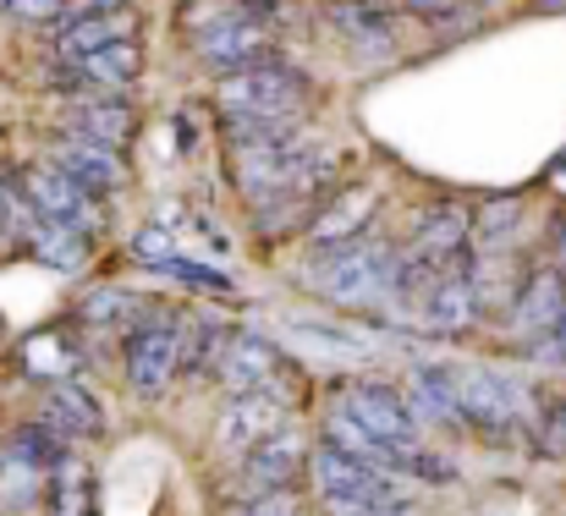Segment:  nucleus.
Returning <instances> with one entry per match:
<instances>
[{
    "instance_id": "cd10ccee",
    "label": "nucleus",
    "mask_w": 566,
    "mask_h": 516,
    "mask_svg": "<svg viewBox=\"0 0 566 516\" xmlns=\"http://www.w3.org/2000/svg\"><path fill=\"white\" fill-rule=\"evenodd\" d=\"M539 445L551 456H566V401H556L545 418H539Z\"/></svg>"
},
{
    "instance_id": "f3484780",
    "label": "nucleus",
    "mask_w": 566,
    "mask_h": 516,
    "mask_svg": "<svg viewBox=\"0 0 566 516\" xmlns=\"http://www.w3.org/2000/svg\"><path fill=\"white\" fill-rule=\"evenodd\" d=\"M379 209V187L375 181H358V187H347L342 198H331L314 220H308V231H314V248H325V242H353V236H369V220H375Z\"/></svg>"
},
{
    "instance_id": "2eb2a0df",
    "label": "nucleus",
    "mask_w": 566,
    "mask_h": 516,
    "mask_svg": "<svg viewBox=\"0 0 566 516\" xmlns=\"http://www.w3.org/2000/svg\"><path fill=\"white\" fill-rule=\"evenodd\" d=\"M72 72V83H83L88 94H116V88H133L144 77V50L138 39H116L105 50H88L77 61H61Z\"/></svg>"
},
{
    "instance_id": "0eeeda50",
    "label": "nucleus",
    "mask_w": 566,
    "mask_h": 516,
    "mask_svg": "<svg viewBox=\"0 0 566 516\" xmlns=\"http://www.w3.org/2000/svg\"><path fill=\"white\" fill-rule=\"evenodd\" d=\"M22 198L39 209V220H61V225H77V231H88V236L105 231V203H99V192H94L88 181H77L66 166H55V160L22 171Z\"/></svg>"
},
{
    "instance_id": "1a4fd4ad",
    "label": "nucleus",
    "mask_w": 566,
    "mask_h": 516,
    "mask_svg": "<svg viewBox=\"0 0 566 516\" xmlns=\"http://www.w3.org/2000/svg\"><path fill=\"white\" fill-rule=\"evenodd\" d=\"M336 412H347L353 423H364L369 434L390 440V445H407L418 451V407L412 396H401L396 385H379V379H364V385H347Z\"/></svg>"
},
{
    "instance_id": "aec40b11",
    "label": "nucleus",
    "mask_w": 566,
    "mask_h": 516,
    "mask_svg": "<svg viewBox=\"0 0 566 516\" xmlns=\"http://www.w3.org/2000/svg\"><path fill=\"white\" fill-rule=\"evenodd\" d=\"M55 33V55L61 61H77V55H88V50H105V44H116V39H133V11L122 6V11H94V17H77V22H66V28H50Z\"/></svg>"
},
{
    "instance_id": "72a5a7b5",
    "label": "nucleus",
    "mask_w": 566,
    "mask_h": 516,
    "mask_svg": "<svg viewBox=\"0 0 566 516\" xmlns=\"http://www.w3.org/2000/svg\"><path fill=\"white\" fill-rule=\"evenodd\" d=\"M0 6H11V0H0Z\"/></svg>"
},
{
    "instance_id": "bb28decb",
    "label": "nucleus",
    "mask_w": 566,
    "mask_h": 516,
    "mask_svg": "<svg viewBox=\"0 0 566 516\" xmlns=\"http://www.w3.org/2000/svg\"><path fill=\"white\" fill-rule=\"evenodd\" d=\"M133 253H138L149 270H166L171 259H182V242H177V231H171V225H160V220H155V225H144V231L133 236Z\"/></svg>"
},
{
    "instance_id": "a878e982",
    "label": "nucleus",
    "mask_w": 566,
    "mask_h": 516,
    "mask_svg": "<svg viewBox=\"0 0 566 516\" xmlns=\"http://www.w3.org/2000/svg\"><path fill=\"white\" fill-rule=\"evenodd\" d=\"M149 308L133 297V292H122V286H105V292H94V297H83V325H94V330H111V325H133L138 330V319H144ZM127 330V336H133Z\"/></svg>"
},
{
    "instance_id": "9b49d317",
    "label": "nucleus",
    "mask_w": 566,
    "mask_h": 516,
    "mask_svg": "<svg viewBox=\"0 0 566 516\" xmlns=\"http://www.w3.org/2000/svg\"><path fill=\"white\" fill-rule=\"evenodd\" d=\"M286 429V401L275 396V390H242V396H231L226 407H220V418H214V445L226 451V456H248L253 445H264L270 434H281Z\"/></svg>"
},
{
    "instance_id": "473e14b6",
    "label": "nucleus",
    "mask_w": 566,
    "mask_h": 516,
    "mask_svg": "<svg viewBox=\"0 0 566 516\" xmlns=\"http://www.w3.org/2000/svg\"><path fill=\"white\" fill-rule=\"evenodd\" d=\"M534 6H545V11H566V0H534Z\"/></svg>"
},
{
    "instance_id": "39448f33",
    "label": "nucleus",
    "mask_w": 566,
    "mask_h": 516,
    "mask_svg": "<svg viewBox=\"0 0 566 516\" xmlns=\"http://www.w3.org/2000/svg\"><path fill=\"white\" fill-rule=\"evenodd\" d=\"M479 314V292H473V275L468 264H446V270H429V275H412L407 281V303H401V319H412L418 330L429 336H462Z\"/></svg>"
},
{
    "instance_id": "f03ea898",
    "label": "nucleus",
    "mask_w": 566,
    "mask_h": 516,
    "mask_svg": "<svg viewBox=\"0 0 566 516\" xmlns=\"http://www.w3.org/2000/svg\"><path fill=\"white\" fill-rule=\"evenodd\" d=\"M182 28H188L198 61L214 72H237V66L275 55V22L253 0H198L182 17Z\"/></svg>"
},
{
    "instance_id": "20e7f679",
    "label": "nucleus",
    "mask_w": 566,
    "mask_h": 516,
    "mask_svg": "<svg viewBox=\"0 0 566 516\" xmlns=\"http://www.w3.org/2000/svg\"><path fill=\"white\" fill-rule=\"evenodd\" d=\"M308 473H314V489L331 506H407V495H412L396 467H379L369 456H353V451H342L331 440L314 451Z\"/></svg>"
},
{
    "instance_id": "7ed1b4c3",
    "label": "nucleus",
    "mask_w": 566,
    "mask_h": 516,
    "mask_svg": "<svg viewBox=\"0 0 566 516\" xmlns=\"http://www.w3.org/2000/svg\"><path fill=\"white\" fill-rule=\"evenodd\" d=\"M214 99H220L226 122H303V110H308V77L292 61L264 55L253 66L220 72Z\"/></svg>"
},
{
    "instance_id": "6e6552de",
    "label": "nucleus",
    "mask_w": 566,
    "mask_h": 516,
    "mask_svg": "<svg viewBox=\"0 0 566 516\" xmlns=\"http://www.w3.org/2000/svg\"><path fill=\"white\" fill-rule=\"evenodd\" d=\"M457 401H462V423H473L479 434H517L528 418V396L517 379H506L501 368H457Z\"/></svg>"
},
{
    "instance_id": "412c9836",
    "label": "nucleus",
    "mask_w": 566,
    "mask_h": 516,
    "mask_svg": "<svg viewBox=\"0 0 566 516\" xmlns=\"http://www.w3.org/2000/svg\"><path fill=\"white\" fill-rule=\"evenodd\" d=\"M88 248H94V236L77 231V225H61V220H39V231H33V242H28V253H33L44 270H61V275H77V270L88 264Z\"/></svg>"
},
{
    "instance_id": "2f4dec72",
    "label": "nucleus",
    "mask_w": 566,
    "mask_h": 516,
    "mask_svg": "<svg viewBox=\"0 0 566 516\" xmlns=\"http://www.w3.org/2000/svg\"><path fill=\"white\" fill-rule=\"evenodd\" d=\"M331 516H407L401 506H331Z\"/></svg>"
},
{
    "instance_id": "5701e85b",
    "label": "nucleus",
    "mask_w": 566,
    "mask_h": 516,
    "mask_svg": "<svg viewBox=\"0 0 566 516\" xmlns=\"http://www.w3.org/2000/svg\"><path fill=\"white\" fill-rule=\"evenodd\" d=\"M407 396H412L418 418H434V423H462V401H457V368H418Z\"/></svg>"
},
{
    "instance_id": "4468645a",
    "label": "nucleus",
    "mask_w": 566,
    "mask_h": 516,
    "mask_svg": "<svg viewBox=\"0 0 566 516\" xmlns=\"http://www.w3.org/2000/svg\"><path fill=\"white\" fill-rule=\"evenodd\" d=\"M566 319V275L556 264H539V270H528L523 275V286H517V303H512V325H517V336L534 346H545L556 330H562Z\"/></svg>"
},
{
    "instance_id": "393cba45",
    "label": "nucleus",
    "mask_w": 566,
    "mask_h": 516,
    "mask_svg": "<svg viewBox=\"0 0 566 516\" xmlns=\"http://www.w3.org/2000/svg\"><path fill=\"white\" fill-rule=\"evenodd\" d=\"M50 516H94V484L77 456H66L50 478Z\"/></svg>"
},
{
    "instance_id": "423d86ee",
    "label": "nucleus",
    "mask_w": 566,
    "mask_h": 516,
    "mask_svg": "<svg viewBox=\"0 0 566 516\" xmlns=\"http://www.w3.org/2000/svg\"><path fill=\"white\" fill-rule=\"evenodd\" d=\"M182 351H188V319L171 308H149L138 330L127 336V385L138 396H160L177 379Z\"/></svg>"
},
{
    "instance_id": "4be33fe9",
    "label": "nucleus",
    "mask_w": 566,
    "mask_h": 516,
    "mask_svg": "<svg viewBox=\"0 0 566 516\" xmlns=\"http://www.w3.org/2000/svg\"><path fill=\"white\" fill-rule=\"evenodd\" d=\"M325 440H331V445H342V451H353V456H369V462H379V467H396V473H401V467H418V451L379 440V434H369L364 423H353L347 412H331Z\"/></svg>"
},
{
    "instance_id": "ddd939ff",
    "label": "nucleus",
    "mask_w": 566,
    "mask_h": 516,
    "mask_svg": "<svg viewBox=\"0 0 566 516\" xmlns=\"http://www.w3.org/2000/svg\"><path fill=\"white\" fill-rule=\"evenodd\" d=\"M214 368H220V385L231 396H242V390H275L281 396L286 351L275 341H264V336H253V330H237V336H226V351H220Z\"/></svg>"
},
{
    "instance_id": "f8f14e48",
    "label": "nucleus",
    "mask_w": 566,
    "mask_h": 516,
    "mask_svg": "<svg viewBox=\"0 0 566 516\" xmlns=\"http://www.w3.org/2000/svg\"><path fill=\"white\" fill-rule=\"evenodd\" d=\"M331 33L342 39V50H353L358 61H385L396 50V11L390 0H331L325 6Z\"/></svg>"
},
{
    "instance_id": "7c9ffc66",
    "label": "nucleus",
    "mask_w": 566,
    "mask_h": 516,
    "mask_svg": "<svg viewBox=\"0 0 566 516\" xmlns=\"http://www.w3.org/2000/svg\"><path fill=\"white\" fill-rule=\"evenodd\" d=\"M237 516H297V506L286 495H264V501H248Z\"/></svg>"
},
{
    "instance_id": "dca6fc26",
    "label": "nucleus",
    "mask_w": 566,
    "mask_h": 516,
    "mask_svg": "<svg viewBox=\"0 0 566 516\" xmlns=\"http://www.w3.org/2000/svg\"><path fill=\"white\" fill-rule=\"evenodd\" d=\"M50 160L66 166L77 181H88L94 192H122V187H127V160H122V149H111V144L61 133V144L50 149Z\"/></svg>"
},
{
    "instance_id": "a211bd4d",
    "label": "nucleus",
    "mask_w": 566,
    "mask_h": 516,
    "mask_svg": "<svg viewBox=\"0 0 566 516\" xmlns=\"http://www.w3.org/2000/svg\"><path fill=\"white\" fill-rule=\"evenodd\" d=\"M39 423L44 429H55L61 440H94L99 429H105V412H99V401L88 396V390H77V385H50L44 390V407H39Z\"/></svg>"
},
{
    "instance_id": "f257e3e1",
    "label": "nucleus",
    "mask_w": 566,
    "mask_h": 516,
    "mask_svg": "<svg viewBox=\"0 0 566 516\" xmlns=\"http://www.w3.org/2000/svg\"><path fill=\"white\" fill-rule=\"evenodd\" d=\"M303 286L319 292L336 308H364V314H401V248L379 236L353 242H325L303 264Z\"/></svg>"
},
{
    "instance_id": "b1692460",
    "label": "nucleus",
    "mask_w": 566,
    "mask_h": 516,
    "mask_svg": "<svg viewBox=\"0 0 566 516\" xmlns=\"http://www.w3.org/2000/svg\"><path fill=\"white\" fill-rule=\"evenodd\" d=\"M517 236H523V203L517 198H501L473 220V248L479 253H512Z\"/></svg>"
},
{
    "instance_id": "6ab92c4d",
    "label": "nucleus",
    "mask_w": 566,
    "mask_h": 516,
    "mask_svg": "<svg viewBox=\"0 0 566 516\" xmlns=\"http://www.w3.org/2000/svg\"><path fill=\"white\" fill-rule=\"evenodd\" d=\"M61 133H77V138H94V144L122 149L127 133H133V110H127L116 94H88L83 105H72V110L61 116Z\"/></svg>"
},
{
    "instance_id": "c756f323",
    "label": "nucleus",
    "mask_w": 566,
    "mask_h": 516,
    "mask_svg": "<svg viewBox=\"0 0 566 516\" xmlns=\"http://www.w3.org/2000/svg\"><path fill=\"white\" fill-rule=\"evenodd\" d=\"M61 6L66 0H11V17H22V22H55Z\"/></svg>"
},
{
    "instance_id": "9d476101",
    "label": "nucleus",
    "mask_w": 566,
    "mask_h": 516,
    "mask_svg": "<svg viewBox=\"0 0 566 516\" xmlns=\"http://www.w3.org/2000/svg\"><path fill=\"white\" fill-rule=\"evenodd\" d=\"M308 462H314V456L303 451V440H297L292 429H281V434H270L264 445H253L248 456H237V484H242V495H248V501L292 495Z\"/></svg>"
},
{
    "instance_id": "c85d7f7f",
    "label": "nucleus",
    "mask_w": 566,
    "mask_h": 516,
    "mask_svg": "<svg viewBox=\"0 0 566 516\" xmlns=\"http://www.w3.org/2000/svg\"><path fill=\"white\" fill-rule=\"evenodd\" d=\"M127 0H66L61 6V17L50 22V28H66V22H77V17H94V11H122Z\"/></svg>"
}]
</instances>
